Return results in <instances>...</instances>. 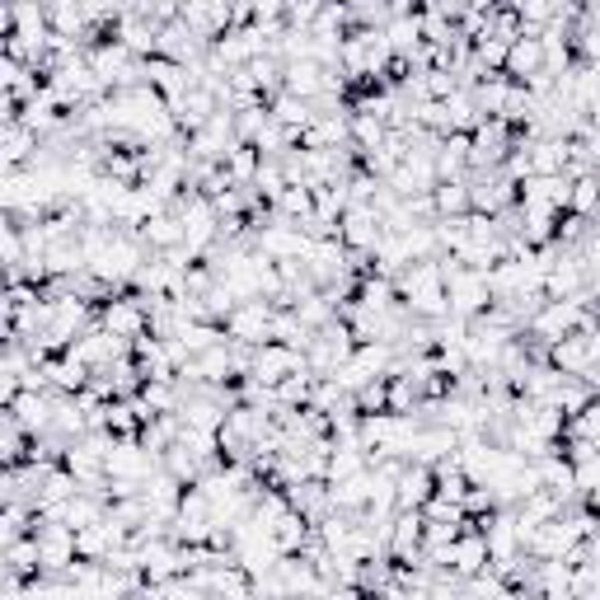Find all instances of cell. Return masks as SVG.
Masks as SVG:
<instances>
[{"label":"cell","instance_id":"cell-2","mask_svg":"<svg viewBox=\"0 0 600 600\" xmlns=\"http://www.w3.org/2000/svg\"><path fill=\"white\" fill-rule=\"evenodd\" d=\"M516 146H521V132L511 127V122L484 118L479 127H474V136H469V174H498L511 160V151H516Z\"/></svg>","mask_w":600,"mask_h":600},{"label":"cell","instance_id":"cell-14","mask_svg":"<svg viewBox=\"0 0 600 600\" xmlns=\"http://www.w3.org/2000/svg\"><path fill=\"white\" fill-rule=\"evenodd\" d=\"M357 305H366L370 314H395L403 300H399V281L395 277H380V273H370V277H362V287H357Z\"/></svg>","mask_w":600,"mask_h":600},{"label":"cell","instance_id":"cell-30","mask_svg":"<svg viewBox=\"0 0 600 600\" xmlns=\"http://www.w3.org/2000/svg\"><path fill=\"white\" fill-rule=\"evenodd\" d=\"M422 516H427V521H446V525H465L469 516H465V507L460 502H451V498H441V492H436V498L427 502V507H422Z\"/></svg>","mask_w":600,"mask_h":600},{"label":"cell","instance_id":"cell-29","mask_svg":"<svg viewBox=\"0 0 600 600\" xmlns=\"http://www.w3.org/2000/svg\"><path fill=\"white\" fill-rule=\"evenodd\" d=\"M573 479H577V498H591V492L600 488V451L581 455V460L573 465Z\"/></svg>","mask_w":600,"mask_h":600},{"label":"cell","instance_id":"cell-12","mask_svg":"<svg viewBox=\"0 0 600 600\" xmlns=\"http://www.w3.org/2000/svg\"><path fill=\"white\" fill-rule=\"evenodd\" d=\"M436 498V469H427V465H403V474H399V484H395V502H399V511H422Z\"/></svg>","mask_w":600,"mask_h":600},{"label":"cell","instance_id":"cell-32","mask_svg":"<svg viewBox=\"0 0 600 600\" xmlns=\"http://www.w3.org/2000/svg\"><path fill=\"white\" fill-rule=\"evenodd\" d=\"M127 600H165V591H160V587H151V581H146V587H141L136 596H127Z\"/></svg>","mask_w":600,"mask_h":600},{"label":"cell","instance_id":"cell-23","mask_svg":"<svg viewBox=\"0 0 600 600\" xmlns=\"http://www.w3.org/2000/svg\"><path fill=\"white\" fill-rule=\"evenodd\" d=\"M273 343H281V347H296V352H310L314 333L296 320V310H273Z\"/></svg>","mask_w":600,"mask_h":600},{"label":"cell","instance_id":"cell-33","mask_svg":"<svg viewBox=\"0 0 600 600\" xmlns=\"http://www.w3.org/2000/svg\"><path fill=\"white\" fill-rule=\"evenodd\" d=\"M581 502H587V507H591V511H596V516H600V488H596V492H591V498H581Z\"/></svg>","mask_w":600,"mask_h":600},{"label":"cell","instance_id":"cell-16","mask_svg":"<svg viewBox=\"0 0 600 600\" xmlns=\"http://www.w3.org/2000/svg\"><path fill=\"white\" fill-rule=\"evenodd\" d=\"M432 207H436V221H465V216H474L469 179H451V184H436V188H432Z\"/></svg>","mask_w":600,"mask_h":600},{"label":"cell","instance_id":"cell-22","mask_svg":"<svg viewBox=\"0 0 600 600\" xmlns=\"http://www.w3.org/2000/svg\"><path fill=\"white\" fill-rule=\"evenodd\" d=\"M310 535H314V525L300 516V511H287V521H281L277 531H273V544L281 549V558H291V554H305Z\"/></svg>","mask_w":600,"mask_h":600},{"label":"cell","instance_id":"cell-9","mask_svg":"<svg viewBox=\"0 0 600 600\" xmlns=\"http://www.w3.org/2000/svg\"><path fill=\"white\" fill-rule=\"evenodd\" d=\"M43 155V136H33L24 122H5L0 127V165L10 169H33V160Z\"/></svg>","mask_w":600,"mask_h":600},{"label":"cell","instance_id":"cell-27","mask_svg":"<svg viewBox=\"0 0 600 600\" xmlns=\"http://www.w3.org/2000/svg\"><path fill=\"white\" fill-rule=\"evenodd\" d=\"M573 216H600V174H587V179H573V202H568Z\"/></svg>","mask_w":600,"mask_h":600},{"label":"cell","instance_id":"cell-19","mask_svg":"<svg viewBox=\"0 0 600 600\" xmlns=\"http://www.w3.org/2000/svg\"><path fill=\"white\" fill-rule=\"evenodd\" d=\"M531 591H540L544 600H573V563H540L535 558Z\"/></svg>","mask_w":600,"mask_h":600},{"label":"cell","instance_id":"cell-13","mask_svg":"<svg viewBox=\"0 0 600 600\" xmlns=\"http://www.w3.org/2000/svg\"><path fill=\"white\" fill-rule=\"evenodd\" d=\"M287 502H291V511H300V516H305L310 525H324V521L333 516L329 484H320V479H305V484L287 488Z\"/></svg>","mask_w":600,"mask_h":600},{"label":"cell","instance_id":"cell-18","mask_svg":"<svg viewBox=\"0 0 600 600\" xmlns=\"http://www.w3.org/2000/svg\"><path fill=\"white\" fill-rule=\"evenodd\" d=\"M29 455H33V436L5 409H0V465L20 469V465H29Z\"/></svg>","mask_w":600,"mask_h":600},{"label":"cell","instance_id":"cell-24","mask_svg":"<svg viewBox=\"0 0 600 600\" xmlns=\"http://www.w3.org/2000/svg\"><path fill=\"white\" fill-rule=\"evenodd\" d=\"M221 169L231 174V184H235V188H254L258 169H263V155H258L254 146H235L231 155H225V165H221Z\"/></svg>","mask_w":600,"mask_h":600},{"label":"cell","instance_id":"cell-17","mask_svg":"<svg viewBox=\"0 0 600 600\" xmlns=\"http://www.w3.org/2000/svg\"><path fill=\"white\" fill-rule=\"evenodd\" d=\"M268 118L277 122V127H287V132H305L310 127V122L314 118H320V113H314V103H305V99H296V95H287V90H281V95H273L268 99Z\"/></svg>","mask_w":600,"mask_h":600},{"label":"cell","instance_id":"cell-28","mask_svg":"<svg viewBox=\"0 0 600 600\" xmlns=\"http://www.w3.org/2000/svg\"><path fill=\"white\" fill-rule=\"evenodd\" d=\"M287 188H291V179H287V169H281V160H263L258 179H254V192H258V198L273 207V202H277Z\"/></svg>","mask_w":600,"mask_h":600},{"label":"cell","instance_id":"cell-21","mask_svg":"<svg viewBox=\"0 0 600 600\" xmlns=\"http://www.w3.org/2000/svg\"><path fill=\"white\" fill-rule=\"evenodd\" d=\"M535 70H544V43L540 38H516L511 52H507V76L516 85H525Z\"/></svg>","mask_w":600,"mask_h":600},{"label":"cell","instance_id":"cell-25","mask_svg":"<svg viewBox=\"0 0 600 600\" xmlns=\"http://www.w3.org/2000/svg\"><path fill=\"white\" fill-rule=\"evenodd\" d=\"M296 320L305 324L310 333H324L333 320H338V305H333V300H324L320 291H314V296H305V300H296Z\"/></svg>","mask_w":600,"mask_h":600},{"label":"cell","instance_id":"cell-26","mask_svg":"<svg viewBox=\"0 0 600 600\" xmlns=\"http://www.w3.org/2000/svg\"><path fill=\"white\" fill-rule=\"evenodd\" d=\"M118 549L113 535H109V525H90V531H76V554L85 563H109V554Z\"/></svg>","mask_w":600,"mask_h":600},{"label":"cell","instance_id":"cell-11","mask_svg":"<svg viewBox=\"0 0 600 600\" xmlns=\"http://www.w3.org/2000/svg\"><path fill=\"white\" fill-rule=\"evenodd\" d=\"M455 455H460V432H451V427H418V436H413V465L436 469V465L455 460Z\"/></svg>","mask_w":600,"mask_h":600},{"label":"cell","instance_id":"cell-31","mask_svg":"<svg viewBox=\"0 0 600 600\" xmlns=\"http://www.w3.org/2000/svg\"><path fill=\"white\" fill-rule=\"evenodd\" d=\"M324 600H370L362 587H352V581H343V587H329Z\"/></svg>","mask_w":600,"mask_h":600},{"label":"cell","instance_id":"cell-1","mask_svg":"<svg viewBox=\"0 0 600 600\" xmlns=\"http://www.w3.org/2000/svg\"><path fill=\"white\" fill-rule=\"evenodd\" d=\"M399 300L403 310L413 314L422 324H436L451 314V296H446V268H441V258L432 263H413V268H403L399 277Z\"/></svg>","mask_w":600,"mask_h":600},{"label":"cell","instance_id":"cell-4","mask_svg":"<svg viewBox=\"0 0 600 600\" xmlns=\"http://www.w3.org/2000/svg\"><path fill=\"white\" fill-rule=\"evenodd\" d=\"M99 329H109L113 338L122 343H136L151 333V305L141 291H127V296H113L99 305Z\"/></svg>","mask_w":600,"mask_h":600},{"label":"cell","instance_id":"cell-8","mask_svg":"<svg viewBox=\"0 0 600 600\" xmlns=\"http://www.w3.org/2000/svg\"><path fill=\"white\" fill-rule=\"evenodd\" d=\"M305 352L296 347H281V343H263L254 352V380H263L268 390H277V385H287L291 376H305Z\"/></svg>","mask_w":600,"mask_h":600},{"label":"cell","instance_id":"cell-6","mask_svg":"<svg viewBox=\"0 0 600 600\" xmlns=\"http://www.w3.org/2000/svg\"><path fill=\"white\" fill-rule=\"evenodd\" d=\"M338 240H343V249L376 254V244L385 240V216L376 211V202H352L338 221Z\"/></svg>","mask_w":600,"mask_h":600},{"label":"cell","instance_id":"cell-15","mask_svg":"<svg viewBox=\"0 0 600 600\" xmlns=\"http://www.w3.org/2000/svg\"><path fill=\"white\" fill-rule=\"evenodd\" d=\"M136 235H141V244H146L151 254H174L184 244V221L174 216V211H160V216H151Z\"/></svg>","mask_w":600,"mask_h":600},{"label":"cell","instance_id":"cell-20","mask_svg":"<svg viewBox=\"0 0 600 600\" xmlns=\"http://www.w3.org/2000/svg\"><path fill=\"white\" fill-rule=\"evenodd\" d=\"M5 573L24 577V581L43 577V544H38V535H24V540L5 544Z\"/></svg>","mask_w":600,"mask_h":600},{"label":"cell","instance_id":"cell-7","mask_svg":"<svg viewBox=\"0 0 600 600\" xmlns=\"http://www.w3.org/2000/svg\"><path fill=\"white\" fill-rule=\"evenodd\" d=\"M273 310L277 305H268V300H240L231 310V320H225V338L244 343V347L273 343Z\"/></svg>","mask_w":600,"mask_h":600},{"label":"cell","instance_id":"cell-34","mask_svg":"<svg viewBox=\"0 0 600 600\" xmlns=\"http://www.w3.org/2000/svg\"><path fill=\"white\" fill-rule=\"evenodd\" d=\"M581 600H600V587H596V591H591V596H581Z\"/></svg>","mask_w":600,"mask_h":600},{"label":"cell","instance_id":"cell-10","mask_svg":"<svg viewBox=\"0 0 600 600\" xmlns=\"http://www.w3.org/2000/svg\"><path fill=\"white\" fill-rule=\"evenodd\" d=\"M488 568H492V554H488L484 531L465 525V535L451 544V573L465 581V577H479V573H488Z\"/></svg>","mask_w":600,"mask_h":600},{"label":"cell","instance_id":"cell-5","mask_svg":"<svg viewBox=\"0 0 600 600\" xmlns=\"http://www.w3.org/2000/svg\"><path fill=\"white\" fill-rule=\"evenodd\" d=\"M581 320H587V305H577V300H549L540 314H531L525 338L540 343V347H554V343L568 338V333H581Z\"/></svg>","mask_w":600,"mask_h":600},{"label":"cell","instance_id":"cell-3","mask_svg":"<svg viewBox=\"0 0 600 600\" xmlns=\"http://www.w3.org/2000/svg\"><path fill=\"white\" fill-rule=\"evenodd\" d=\"M446 268V296H451V314L455 320L474 324L479 314L492 310V291H488V273H474V268H460L455 258H441Z\"/></svg>","mask_w":600,"mask_h":600}]
</instances>
